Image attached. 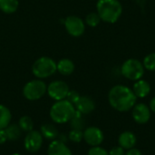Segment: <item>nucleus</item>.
Instances as JSON below:
<instances>
[{"label": "nucleus", "instance_id": "obj_1", "mask_svg": "<svg viewBox=\"0 0 155 155\" xmlns=\"http://www.w3.org/2000/svg\"><path fill=\"white\" fill-rule=\"evenodd\" d=\"M110 105L118 112H127L136 104L137 97L131 88L124 84L113 86L108 94Z\"/></svg>", "mask_w": 155, "mask_h": 155}, {"label": "nucleus", "instance_id": "obj_2", "mask_svg": "<svg viewBox=\"0 0 155 155\" xmlns=\"http://www.w3.org/2000/svg\"><path fill=\"white\" fill-rule=\"evenodd\" d=\"M123 5L120 0H97L96 12L101 20L107 24L116 23L123 14Z\"/></svg>", "mask_w": 155, "mask_h": 155}, {"label": "nucleus", "instance_id": "obj_3", "mask_svg": "<svg viewBox=\"0 0 155 155\" xmlns=\"http://www.w3.org/2000/svg\"><path fill=\"white\" fill-rule=\"evenodd\" d=\"M75 107L66 99L56 101L50 109V117L55 124H65L73 118L75 114Z\"/></svg>", "mask_w": 155, "mask_h": 155}, {"label": "nucleus", "instance_id": "obj_4", "mask_svg": "<svg viewBox=\"0 0 155 155\" xmlns=\"http://www.w3.org/2000/svg\"><path fill=\"white\" fill-rule=\"evenodd\" d=\"M120 72L124 78L135 82L143 78L145 69L142 61L136 58H128L122 64Z\"/></svg>", "mask_w": 155, "mask_h": 155}, {"label": "nucleus", "instance_id": "obj_5", "mask_svg": "<svg viewBox=\"0 0 155 155\" xmlns=\"http://www.w3.org/2000/svg\"><path fill=\"white\" fill-rule=\"evenodd\" d=\"M56 71V63L48 56L39 57L35 61L32 66V72L38 79L50 77Z\"/></svg>", "mask_w": 155, "mask_h": 155}, {"label": "nucleus", "instance_id": "obj_6", "mask_svg": "<svg viewBox=\"0 0 155 155\" xmlns=\"http://www.w3.org/2000/svg\"><path fill=\"white\" fill-rule=\"evenodd\" d=\"M47 86L45 83L40 79L32 80L26 83L23 88V94L29 101H36L41 99L46 93Z\"/></svg>", "mask_w": 155, "mask_h": 155}, {"label": "nucleus", "instance_id": "obj_7", "mask_svg": "<svg viewBox=\"0 0 155 155\" xmlns=\"http://www.w3.org/2000/svg\"><path fill=\"white\" fill-rule=\"evenodd\" d=\"M64 26L67 33L74 37H80L85 31V23L77 15H68L64 20Z\"/></svg>", "mask_w": 155, "mask_h": 155}, {"label": "nucleus", "instance_id": "obj_8", "mask_svg": "<svg viewBox=\"0 0 155 155\" xmlns=\"http://www.w3.org/2000/svg\"><path fill=\"white\" fill-rule=\"evenodd\" d=\"M68 92H69L68 84L61 80L53 81L47 86V91H46L48 95L54 101H61L65 99Z\"/></svg>", "mask_w": 155, "mask_h": 155}, {"label": "nucleus", "instance_id": "obj_9", "mask_svg": "<svg viewBox=\"0 0 155 155\" xmlns=\"http://www.w3.org/2000/svg\"><path fill=\"white\" fill-rule=\"evenodd\" d=\"M43 136L38 131H31L28 132L24 140V146L25 150L29 153H36L38 152L43 145Z\"/></svg>", "mask_w": 155, "mask_h": 155}, {"label": "nucleus", "instance_id": "obj_10", "mask_svg": "<svg viewBox=\"0 0 155 155\" xmlns=\"http://www.w3.org/2000/svg\"><path fill=\"white\" fill-rule=\"evenodd\" d=\"M84 140L92 147L99 146L104 141V134L98 127L91 126L84 131Z\"/></svg>", "mask_w": 155, "mask_h": 155}, {"label": "nucleus", "instance_id": "obj_11", "mask_svg": "<svg viewBox=\"0 0 155 155\" xmlns=\"http://www.w3.org/2000/svg\"><path fill=\"white\" fill-rule=\"evenodd\" d=\"M132 115L134 120L140 124H146L151 118V110L145 104H137L133 107Z\"/></svg>", "mask_w": 155, "mask_h": 155}, {"label": "nucleus", "instance_id": "obj_12", "mask_svg": "<svg viewBox=\"0 0 155 155\" xmlns=\"http://www.w3.org/2000/svg\"><path fill=\"white\" fill-rule=\"evenodd\" d=\"M74 107L75 110L80 112L83 115L89 114L94 110L95 104L94 100L89 96H80L79 100L75 103Z\"/></svg>", "mask_w": 155, "mask_h": 155}, {"label": "nucleus", "instance_id": "obj_13", "mask_svg": "<svg viewBox=\"0 0 155 155\" xmlns=\"http://www.w3.org/2000/svg\"><path fill=\"white\" fill-rule=\"evenodd\" d=\"M48 155H72L69 147L60 140H54L50 143L47 149Z\"/></svg>", "mask_w": 155, "mask_h": 155}, {"label": "nucleus", "instance_id": "obj_14", "mask_svg": "<svg viewBox=\"0 0 155 155\" xmlns=\"http://www.w3.org/2000/svg\"><path fill=\"white\" fill-rule=\"evenodd\" d=\"M132 90L137 98H145L151 92V85L149 82L142 78L134 82Z\"/></svg>", "mask_w": 155, "mask_h": 155}, {"label": "nucleus", "instance_id": "obj_15", "mask_svg": "<svg viewBox=\"0 0 155 155\" xmlns=\"http://www.w3.org/2000/svg\"><path fill=\"white\" fill-rule=\"evenodd\" d=\"M119 146H121L124 149L129 150L134 147L136 144V137L132 132H124L120 134L118 139Z\"/></svg>", "mask_w": 155, "mask_h": 155}, {"label": "nucleus", "instance_id": "obj_16", "mask_svg": "<svg viewBox=\"0 0 155 155\" xmlns=\"http://www.w3.org/2000/svg\"><path fill=\"white\" fill-rule=\"evenodd\" d=\"M74 64L71 59L63 58L56 64L57 71L63 75H70L74 71Z\"/></svg>", "mask_w": 155, "mask_h": 155}, {"label": "nucleus", "instance_id": "obj_17", "mask_svg": "<svg viewBox=\"0 0 155 155\" xmlns=\"http://www.w3.org/2000/svg\"><path fill=\"white\" fill-rule=\"evenodd\" d=\"M40 133L42 136L47 140H55L59 136V131L55 125L51 124H45L40 128Z\"/></svg>", "mask_w": 155, "mask_h": 155}, {"label": "nucleus", "instance_id": "obj_18", "mask_svg": "<svg viewBox=\"0 0 155 155\" xmlns=\"http://www.w3.org/2000/svg\"><path fill=\"white\" fill-rule=\"evenodd\" d=\"M12 114L10 110L6 106L0 104V129L6 128L10 124Z\"/></svg>", "mask_w": 155, "mask_h": 155}, {"label": "nucleus", "instance_id": "obj_19", "mask_svg": "<svg viewBox=\"0 0 155 155\" xmlns=\"http://www.w3.org/2000/svg\"><path fill=\"white\" fill-rule=\"evenodd\" d=\"M18 0H0V9L5 14H13L18 8Z\"/></svg>", "mask_w": 155, "mask_h": 155}, {"label": "nucleus", "instance_id": "obj_20", "mask_svg": "<svg viewBox=\"0 0 155 155\" xmlns=\"http://www.w3.org/2000/svg\"><path fill=\"white\" fill-rule=\"evenodd\" d=\"M5 134H6V137L7 140L9 141H16L20 138L21 136V132L22 130L20 129L18 124H9L6 128H5Z\"/></svg>", "mask_w": 155, "mask_h": 155}, {"label": "nucleus", "instance_id": "obj_21", "mask_svg": "<svg viewBox=\"0 0 155 155\" xmlns=\"http://www.w3.org/2000/svg\"><path fill=\"white\" fill-rule=\"evenodd\" d=\"M69 124L72 129L81 130V131H83L85 125V122L83 118V114L78 111H75V114L73 116V118L69 121Z\"/></svg>", "mask_w": 155, "mask_h": 155}, {"label": "nucleus", "instance_id": "obj_22", "mask_svg": "<svg viewBox=\"0 0 155 155\" xmlns=\"http://www.w3.org/2000/svg\"><path fill=\"white\" fill-rule=\"evenodd\" d=\"M143 64L145 70L155 72V53H150L143 59Z\"/></svg>", "mask_w": 155, "mask_h": 155}, {"label": "nucleus", "instance_id": "obj_23", "mask_svg": "<svg viewBox=\"0 0 155 155\" xmlns=\"http://www.w3.org/2000/svg\"><path fill=\"white\" fill-rule=\"evenodd\" d=\"M18 125H19V127H20V129L22 131L26 132V133L33 131V128H34L33 120L29 116H22L19 119Z\"/></svg>", "mask_w": 155, "mask_h": 155}, {"label": "nucleus", "instance_id": "obj_24", "mask_svg": "<svg viewBox=\"0 0 155 155\" xmlns=\"http://www.w3.org/2000/svg\"><path fill=\"white\" fill-rule=\"evenodd\" d=\"M101 21L102 20L97 12H91L86 15L84 23L90 27H96L101 23Z\"/></svg>", "mask_w": 155, "mask_h": 155}, {"label": "nucleus", "instance_id": "obj_25", "mask_svg": "<svg viewBox=\"0 0 155 155\" xmlns=\"http://www.w3.org/2000/svg\"><path fill=\"white\" fill-rule=\"evenodd\" d=\"M68 139L73 143H80L84 139V132L81 130H74L72 129L68 134Z\"/></svg>", "mask_w": 155, "mask_h": 155}, {"label": "nucleus", "instance_id": "obj_26", "mask_svg": "<svg viewBox=\"0 0 155 155\" xmlns=\"http://www.w3.org/2000/svg\"><path fill=\"white\" fill-rule=\"evenodd\" d=\"M80 96H81V95H80L76 91H74V90H69V92H68V94H67L65 99L74 105L75 103L79 100Z\"/></svg>", "mask_w": 155, "mask_h": 155}, {"label": "nucleus", "instance_id": "obj_27", "mask_svg": "<svg viewBox=\"0 0 155 155\" xmlns=\"http://www.w3.org/2000/svg\"><path fill=\"white\" fill-rule=\"evenodd\" d=\"M88 155H109V153L100 146H94L88 151Z\"/></svg>", "mask_w": 155, "mask_h": 155}, {"label": "nucleus", "instance_id": "obj_28", "mask_svg": "<svg viewBox=\"0 0 155 155\" xmlns=\"http://www.w3.org/2000/svg\"><path fill=\"white\" fill-rule=\"evenodd\" d=\"M124 149L122 148L121 146H117V147H114L111 149V151L109 152V155H124Z\"/></svg>", "mask_w": 155, "mask_h": 155}, {"label": "nucleus", "instance_id": "obj_29", "mask_svg": "<svg viewBox=\"0 0 155 155\" xmlns=\"http://www.w3.org/2000/svg\"><path fill=\"white\" fill-rule=\"evenodd\" d=\"M6 141H7V137L5 129H0V144H4Z\"/></svg>", "mask_w": 155, "mask_h": 155}, {"label": "nucleus", "instance_id": "obj_30", "mask_svg": "<svg viewBox=\"0 0 155 155\" xmlns=\"http://www.w3.org/2000/svg\"><path fill=\"white\" fill-rule=\"evenodd\" d=\"M124 155H142V153L138 150V149H135L134 147L132 148V149H129L127 151V153Z\"/></svg>", "mask_w": 155, "mask_h": 155}, {"label": "nucleus", "instance_id": "obj_31", "mask_svg": "<svg viewBox=\"0 0 155 155\" xmlns=\"http://www.w3.org/2000/svg\"><path fill=\"white\" fill-rule=\"evenodd\" d=\"M149 108L152 112L155 113V96L153 98H152V100L150 101V104H149Z\"/></svg>", "mask_w": 155, "mask_h": 155}, {"label": "nucleus", "instance_id": "obj_32", "mask_svg": "<svg viewBox=\"0 0 155 155\" xmlns=\"http://www.w3.org/2000/svg\"><path fill=\"white\" fill-rule=\"evenodd\" d=\"M11 155H21L20 153H12Z\"/></svg>", "mask_w": 155, "mask_h": 155}, {"label": "nucleus", "instance_id": "obj_33", "mask_svg": "<svg viewBox=\"0 0 155 155\" xmlns=\"http://www.w3.org/2000/svg\"><path fill=\"white\" fill-rule=\"evenodd\" d=\"M120 1H121V0H120Z\"/></svg>", "mask_w": 155, "mask_h": 155}]
</instances>
